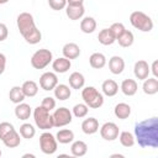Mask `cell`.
<instances>
[{"label": "cell", "instance_id": "6da1fadb", "mask_svg": "<svg viewBox=\"0 0 158 158\" xmlns=\"http://www.w3.org/2000/svg\"><path fill=\"white\" fill-rule=\"evenodd\" d=\"M135 139L143 148L158 147V118L151 117L135 125Z\"/></svg>", "mask_w": 158, "mask_h": 158}, {"label": "cell", "instance_id": "7a4b0ae2", "mask_svg": "<svg viewBox=\"0 0 158 158\" xmlns=\"http://www.w3.org/2000/svg\"><path fill=\"white\" fill-rule=\"evenodd\" d=\"M17 28L23 40L30 44H37L42 40V33L35 23V19L30 12H21L16 19Z\"/></svg>", "mask_w": 158, "mask_h": 158}, {"label": "cell", "instance_id": "3957f363", "mask_svg": "<svg viewBox=\"0 0 158 158\" xmlns=\"http://www.w3.org/2000/svg\"><path fill=\"white\" fill-rule=\"evenodd\" d=\"M81 99L90 109H99L104 105V95L95 86H85L81 89Z\"/></svg>", "mask_w": 158, "mask_h": 158}, {"label": "cell", "instance_id": "277c9868", "mask_svg": "<svg viewBox=\"0 0 158 158\" xmlns=\"http://www.w3.org/2000/svg\"><path fill=\"white\" fill-rule=\"evenodd\" d=\"M130 22H131V25L136 30H139L142 32H151L153 30V21H152V19L147 14H144L142 11H133V12H131Z\"/></svg>", "mask_w": 158, "mask_h": 158}, {"label": "cell", "instance_id": "5b68a950", "mask_svg": "<svg viewBox=\"0 0 158 158\" xmlns=\"http://www.w3.org/2000/svg\"><path fill=\"white\" fill-rule=\"evenodd\" d=\"M33 120H35V123L38 128L43 130V131H47V130H51L53 126V118H52V115L49 114L48 110H46L43 106H37L35 110H33Z\"/></svg>", "mask_w": 158, "mask_h": 158}, {"label": "cell", "instance_id": "8992f818", "mask_svg": "<svg viewBox=\"0 0 158 158\" xmlns=\"http://www.w3.org/2000/svg\"><path fill=\"white\" fill-rule=\"evenodd\" d=\"M53 59V54L49 49L47 48H41L37 49L32 57H31V65L35 69H43L46 68Z\"/></svg>", "mask_w": 158, "mask_h": 158}, {"label": "cell", "instance_id": "52a82bcc", "mask_svg": "<svg viewBox=\"0 0 158 158\" xmlns=\"http://www.w3.org/2000/svg\"><path fill=\"white\" fill-rule=\"evenodd\" d=\"M52 118L54 127H64L73 121V114L69 109L62 106L54 110V112L52 114Z\"/></svg>", "mask_w": 158, "mask_h": 158}, {"label": "cell", "instance_id": "ba28073f", "mask_svg": "<svg viewBox=\"0 0 158 158\" xmlns=\"http://www.w3.org/2000/svg\"><path fill=\"white\" fill-rule=\"evenodd\" d=\"M58 147V142L56 139V137L51 133L44 131L41 136H40V148L44 154H53L56 153Z\"/></svg>", "mask_w": 158, "mask_h": 158}, {"label": "cell", "instance_id": "9c48e42d", "mask_svg": "<svg viewBox=\"0 0 158 158\" xmlns=\"http://www.w3.org/2000/svg\"><path fill=\"white\" fill-rule=\"evenodd\" d=\"M100 128V136L101 138H104L105 141H115L118 137L120 133V128L115 122H105Z\"/></svg>", "mask_w": 158, "mask_h": 158}, {"label": "cell", "instance_id": "30bf717a", "mask_svg": "<svg viewBox=\"0 0 158 158\" xmlns=\"http://www.w3.org/2000/svg\"><path fill=\"white\" fill-rule=\"evenodd\" d=\"M57 84H58V77L54 72H46L40 77V86L46 91L53 90Z\"/></svg>", "mask_w": 158, "mask_h": 158}, {"label": "cell", "instance_id": "8fae6325", "mask_svg": "<svg viewBox=\"0 0 158 158\" xmlns=\"http://www.w3.org/2000/svg\"><path fill=\"white\" fill-rule=\"evenodd\" d=\"M151 70H149V64L143 60V59H139L135 63V67H133V74L135 77L138 79V80H144L146 78H148Z\"/></svg>", "mask_w": 158, "mask_h": 158}, {"label": "cell", "instance_id": "7c38bea8", "mask_svg": "<svg viewBox=\"0 0 158 158\" xmlns=\"http://www.w3.org/2000/svg\"><path fill=\"white\" fill-rule=\"evenodd\" d=\"M65 14L69 17V20L77 21V20L83 19V16L85 14V7H84V5H67Z\"/></svg>", "mask_w": 158, "mask_h": 158}, {"label": "cell", "instance_id": "4fadbf2b", "mask_svg": "<svg viewBox=\"0 0 158 158\" xmlns=\"http://www.w3.org/2000/svg\"><path fill=\"white\" fill-rule=\"evenodd\" d=\"M62 53H63V57L68 58V59H77L79 56H80V47L74 43V42H68L63 46L62 48Z\"/></svg>", "mask_w": 158, "mask_h": 158}, {"label": "cell", "instance_id": "5bb4252c", "mask_svg": "<svg viewBox=\"0 0 158 158\" xmlns=\"http://www.w3.org/2000/svg\"><path fill=\"white\" fill-rule=\"evenodd\" d=\"M70 67H72V62L65 57H59L52 62V68L54 73H59V74L67 73L70 69Z\"/></svg>", "mask_w": 158, "mask_h": 158}, {"label": "cell", "instance_id": "9a60e30c", "mask_svg": "<svg viewBox=\"0 0 158 158\" xmlns=\"http://www.w3.org/2000/svg\"><path fill=\"white\" fill-rule=\"evenodd\" d=\"M109 69L115 75L121 74L123 72V69H125V60H123V58L120 57V56H112L109 59Z\"/></svg>", "mask_w": 158, "mask_h": 158}, {"label": "cell", "instance_id": "2e32d148", "mask_svg": "<svg viewBox=\"0 0 158 158\" xmlns=\"http://www.w3.org/2000/svg\"><path fill=\"white\" fill-rule=\"evenodd\" d=\"M32 115V109L28 104L26 102H20V104H16V107H15V116L19 118V120H22V121H26L30 118V116Z\"/></svg>", "mask_w": 158, "mask_h": 158}, {"label": "cell", "instance_id": "e0dca14e", "mask_svg": "<svg viewBox=\"0 0 158 158\" xmlns=\"http://www.w3.org/2000/svg\"><path fill=\"white\" fill-rule=\"evenodd\" d=\"M120 89L126 96H133L138 90V84L135 79H125L122 80Z\"/></svg>", "mask_w": 158, "mask_h": 158}, {"label": "cell", "instance_id": "ac0fdd59", "mask_svg": "<svg viewBox=\"0 0 158 158\" xmlns=\"http://www.w3.org/2000/svg\"><path fill=\"white\" fill-rule=\"evenodd\" d=\"M81 131L85 135H94L99 131V121L95 117H88L81 122Z\"/></svg>", "mask_w": 158, "mask_h": 158}, {"label": "cell", "instance_id": "d6986e66", "mask_svg": "<svg viewBox=\"0 0 158 158\" xmlns=\"http://www.w3.org/2000/svg\"><path fill=\"white\" fill-rule=\"evenodd\" d=\"M1 141H2V143H4L7 148H16V147H19L20 143H21L20 133H19L16 130H12V131H10Z\"/></svg>", "mask_w": 158, "mask_h": 158}, {"label": "cell", "instance_id": "ffe728a7", "mask_svg": "<svg viewBox=\"0 0 158 158\" xmlns=\"http://www.w3.org/2000/svg\"><path fill=\"white\" fill-rule=\"evenodd\" d=\"M101 90H102V94L109 98L115 96L118 93V84L114 79H106L101 84Z\"/></svg>", "mask_w": 158, "mask_h": 158}, {"label": "cell", "instance_id": "44dd1931", "mask_svg": "<svg viewBox=\"0 0 158 158\" xmlns=\"http://www.w3.org/2000/svg\"><path fill=\"white\" fill-rule=\"evenodd\" d=\"M68 81H69V86L72 89H75V90H79V89H83L84 88V84H85V78L81 73L79 72H73L69 78H68Z\"/></svg>", "mask_w": 158, "mask_h": 158}, {"label": "cell", "instance_id": "7402d4cb", "mask_svg": "<svg viewBox=\"0 0 158 158\" xmlns=\"http://www.w3.org/2000/svg\"><path fill=\"white\" fill-rule=\"evenodd\" d=\"M53 91H54V98L60 100V101L69 99L72 95V90H70L69 85H67V84H59L58 83L56 85V88L53 89Z\"/></svg>", "mask_w": 158, "mask_h": 158}, {"label": "cell", "instance_id": "603a6c76", "mask_svg": "<svg viewBox=\"0 0 158 158\" xmlns=\"http://www.w3.org/2000/svg\"><path fill=\"white\" fill-rule=\"evenodd\" d=\"M114 114L120 120H126L131 115V106L126 102H118L114 107Z\"/></svg>", "mask_w": 158, "mask_h": 158}, {"label": "cell", "instance_id": "cb8c5ba5", "mask_svg": "<svg viewBox=\"0 0 158 158\" xmlns=\"http://www.w3.org/2000/svg\"><path fill=\"white\" fill-rule=\"evenodd\" d=\"M143 93L147 95H154L158 93V79L157 78H146L143 80V85H142Z\"/></svg>", "mask_w": 158, "mask_h": 158}, {"label": "cell", "instance_id": "d4e9b609", "mask_svg": "<svg viewBox=\"0 0 158 158\" xmlns=\"http://www.w3.org/2000/svg\"><path fill=\"white\" fill-rule=\"evenodd\" d=\"M56 139L60 144H68V143L74 141V132L72 130H69V128L59 130L57 132V135H56Z\"/></svg>", "mask_w": 158, "mask_h": 158}, {"label": "cell", "instance_id": "484cf974", "mask_svg": "<svg viewBox=\"0 0 158 158\" xmlns=\"http://www.w3.org/2000/svg\"><path fill=\"white\" fill-rule=\"evenodd\" d=\"M88 152V144L84 141H74L70 146V153L74 157H83Z\"/></svg>", "mask_w": 158, "mask_h": 158}, {"label": "cell", "instance_id": "4316f807", "mask_svg": "<svg viewBox=\"0 0 158 158\" xmlns=\"http://www.w3.org/2000/svg\"><path fill=\"white\" fill-rule=\"evenodd\" d=\"M89 63L94 69H101L106 65V57L100 52H95L89 57Z\"/></svg>", "mask_w": 158, "mask_h": 158}, {"label": "cell", "instance_id": "83f0119b", "mask_svg": "<svg viewBox=\"0 0 158 158\" xmlns=\"http://www.w3.org/2000/svg\"><path fill=\"white\" fill-rule=\"evenodd\" d=\"M80 30L84 33H93L96 30V21L91 16H85L80 21Z\"/></svg>", "mask_w": 158, "mask_h": 158}, {"label": "cell", "instance_id": "f1b7e54d", "mask_svg": "<svg viewBox=\"0 0 158 158\" xmlns=\"http://www.w3.org/2000/svg\"><path fill=\"white\" fill-rule=\"evenodd\" d=\"M98 40L102 46H111L114 42H116V38L110 28H102L98 35Z\"/></svg>", "mask_w": 158, "mask_h": 158}, {"label": "cell", "instance_id": "f546056e", "mask_svg": "<svg viewBox=\"0 0 158 158\" xmlns=\"http://www.w3.org/2000/svg\"><path fill=\"white\" fill-rule=\"evenodd\" d=\"M22 88V91L25 94L26 98H33L37 95L38 93V84L33 80H26L23 81V84L21 85Z\"/></svg>", "mask_w": 158, "mask_h": 158}, {"label": "cell", "instance_id": "4dcf8cb0", "mask_svg": "<svg viewBox=\"0 0 158 158\" xmlns=\"http://www.w3.org/2000/svg\"><path fill=\"white\" fill-rule=\"evenodd\" d=\"M9 99H10V101L14 102V104H20V102H22V101L26 99V96H25V94H23V91H22V88L19 86V85L12 86V88L10 89V91H9Z\"/></svg>", "mask_w": 158, "mask_h": 158}, {"label": "cell", "instance_id": "1f68e13d", "mask_svg": "<svg viewBox=\"0 0 158 158\" xmlns=\"http://www.w3.org/2000/svg\"><path fill=\"white\" fill-rule=\"evenodd\" d=\"M116 41L118 42V44H120L121 47H123V48H128V47H131V46L133 44L135 36H133V33H132L131 31L126 30V31H125V32H123Z\"/></svg>", "mask_w": 158, "mask_h": 158}, {"label": "cell", "instance_id": "d6a6232c", "mask_svg": "<svg viewBox=\"0 0 158 158\" xmlns=\"http://www.w3.org/2000/svg\"><path fill=\"white\" fill-rule=\"evenodd\" d=\"M20 136L22 138H26V139H31L35 137L36 135V128L33 127V125L28 123V122H25L20 126V131H19Z\"/></svg>", "mask_w": 158, "mask_h": 158}, {"label": "cell", "instance_id": "836d02e7", "mask_svg": "<svg viewBox=\"0 0 158 158\" xmlns=\"http://www.w3.org/2000/svg\"><path fill=\"white\" fill-rule=\"evenodd\" d=\"M117 138L120 139V143H121L123 147H126V148L132 147V146L135 144V142H136L133 133H131V132H128V131H122V132H120Z\"/></svg>", "mask_w": 158, "mask_h": 158}, {"label": "cell", "instance_id": "e575fe53", "mask_svg": "<svg viewBox=\"0 0 158 158\" xmlns=\"http://www.w3.org/2000/svg\"><path fill=\"white\" fill-rule=\"evenodd\" d=\"M89 112V106L85 104V102H79V104H75L72 109V114L73 116L78 117V118H83L88 115Z\"/></svg>", "mask_w": 158, "mask_h": 158}, {"label": "cell", "instance_id": "d590c367", "mask_svg": "<svg viewBox=\"0 0 158 158\" xmlns=\"http://www.w3.org/2000/svg\"><path fill=\"white\" fill-rule=\"evenodd\" d=\"M109 28H110V31L112 32V35L115 36L116 40L126 31V27H125V25H123L122 22H114Z\"/></svg>", "mask_w": 158, "mask_h": 158}, {"label": "cell", "instance_id": "8d00e7d4", "mask_svg": "<svg viewBox=\"0 0 158 158\" xmlns=\"http://www.w3.org/2000/svg\"><path fill=\"white\" fill-rule=\"evenodd\" d=\"M48 5L52 10L54 11H60L65 9L67 6V0H48Z\"/></svg>", "mask_w": 158, "mask_h": 158}, {"label": "cell", "instance_id": "74e56055", "mask_svg": "<svg viewBox=\"0 0 158 158\" xmlns=\"http://www.w3.org/2000/svg\"><path fill=\"white\" fill-rule=\"evenodd\" d=\"M15 130L14 125L7 122V121H4V122H0V139H2L10 131Z\"/></svg>", "mask_w": 158, "mask_h": 158}, {"label": "cell", "instance_id": "f35d334b", "mask_svg": "<svg viewBox=\"0 0 158 158\" xmlns=\"http://www.w3.org/2000/svg\"><path fill=\"white\" fill-rule=\"evenodd\" d=\"M41 106H43L46 110H48V111L51 112L52 110L56 109V100H54V98H52V96H46V98H43V100H42V102H41Z\"/></svg>", "mask_w": 158, "mask_h": 158}, {"label": "cell", "instance_id": "ab89813d", "mask_svg": "<svg viewBox=\"0 0 158 158\" xmlns=\"http://www.w3.org/2000/svg\"><path fill=\"white\" fill-rule=\"evenodd\" d=\"M9 36V30H7V26L2 22H0V42L5 41Z\"/></svg>", "mask_w": 158, "mask_h": 158}, {"label": "cell", "instance_id": "60d3db41", "mask_svg": "<svg viewBox=\"0 0 158 158\" xmlns=\"http://www.w3.org/2000/svg\"><path fill=\"white\" fill-rule=\"evenodd\" d=\"M5 68H6V57L4 53L0 52V75L5 72Z\"/></svg>", "mask_w": 158, "mask_h": 158}, {"label": "cell", "instance_id": "b9f144b4", "mask_svg": "<svg viewBox=\"0 0 158 158\" xmlns=\"http://www.w3.org/2000/svg\"><path fill=\"white\" fill-rule=\"evenodd\" d=\"M149 70L153 73V77L154 78H158V60H154L152 63V65L149 67Z\"/></svg>", "mask_w": 158, "mask_h": 158}, {"label": "cell", "instance_id": "7bdbcfd3", "mask_svg": "<svg viewBox=\"0 0 158 158\" xmlns=\"http://www.w3.org/2000/svg\"><path fill=\"white\" fill-rule=\"evenodd\" d=\"M67 5H84V0H67Z\"/></svg>", "mask_w": 158, "mask_h": 158}, {"label": "cell", "instance_id": "ee69618b", "mask_svg": "<svg viewBox=\"0 0 158 158\" xmlns=\"http://www.w3.org/2000/svg\"><path fill=\"white\" fill-rule=\"evenodd\" d=\"M27 157H30V158H35L36 156H35V154H30V153H26V154L22 156V158H27Z\"/></svg>", "mask_w": 158, "mask_h": 158}, {"label": "cell", "instance_id": "f6af8a7d", "mask_svg": "<svg viewBox=\"0 0 158 158\" xmlns=\"http://www.w3.org/2000/svg\"><path fill=\"white\" fill-rule=\"evenodd\" d=\"M111 157L114 158V157H118V158H122L123 157V154H111Z\"/></svg>", "mask_w": 158, "mask_h": 158}, {"label": "cell", "instance_id": "bcb514c9", "mask_svg": "<svg viewBox=\"0 0 158 158\" xmlns=\"http://www.w3.org/2000/svg\"><path fill=\"white\" fill-rule=\"evenodd\" d=\"M10 0H0V5H4V4H6V2H9Z\"/></svg>", "mask_w": 158, "mask_h": 158}, {"label": "cell", "instance_id": "7dc6e473", "mask_svg": "<svg viewBox=\"0 0 158 158\" xmlns=\"http://www.w3.org/2000/svg\"><path fill=\"white\" fill-rule=\"evenodd\" d=\"M1 154H2V152H1V149H0V157H1Z\"/></svg>", "mask_w": 158, "mask_h": 158}]
</instances>
